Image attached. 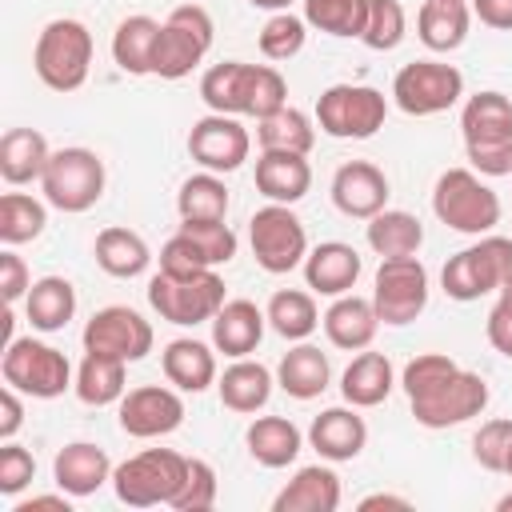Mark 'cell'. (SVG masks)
<instances>
[{
  "label": "cell",
  "mask_w": 512,
  "mask_h": 512,
  "mask_svg": "<svg viewBox=\"0 0 512 512\" xmlns=\"http://www.w3.org/2000/svg\"><path fill=\"white\" fill-rule=\"evenodd\" d=\"M48 156H52V148H48L44 132H36V128H8L4 140H0V176L8 184H32V180L44 176Z\"/></svg>",
  "instance_id": "34"
},
{
  "label": "cell",
  "mask_w": 512,
  "mask_h": 512,
  "mask_svg": "<svg viewBox=\"0 0 512 512\" xmlns=\"http://www.w3.org/2000/svg\"><path fill=\"white\" fill-rule=\"evenodd\" d=\"M304 20L328 36H364L368 0H304Z\"/></svg>",
  "instance_id": "43"
},
{
  "label": "cell",
  "mask_w": 512,
  "mask_h": 512,
  "mask_svg": "<svg viewBox=\"0 0 512 512\" xmlns=\"http://www.w3.org/2000/svg\"><path fill=\"white\" fill-rule=\"evenodd\" d=\"M180 220H224L228 216V188L220 172H196L176 192Z\"/></svg>",
  "instance_id": "41"
},
{
  "label": "cell",
  "mask_w": 512,
  "mask_h": 512,
  "mask_svg": "<svg viewBox=\"0 0 512 512\" xmlns=\"http://www.w3.org/2000/svg\"><path fill=\"white\" fill-rule=\"evenodd\" d=\"M272 384H276V376H272L260 360H248V356L232 360V364L224 368V376H216L220 404H224L228 412H240V416L260 412V408L268 404V396H272Z\"/></svg>",
  "instance_id": "29"
},
{
  "label": "cell",
  "mask_w": 512,
  "mask_h": 512,
  "mask_svg": "<svg viewBox=\"0 0 512 512\" xmlns=\"http://www.w3.org/2000/svg\"><path fill=\"white\" fill-rule=\"evenodd\" d=\"M320 324H324V336H328L332 348L364 352L376 340L380 316H376V304L372 300H364L356 292H344V296H332V304L320 316Z\"/></svg>",
  "instance_id": "23"
},
{
  "label": "cell",
  "mask_w": 512,
  "mask_h": 512,
  "mask_svg": "<svg viewBox=\"0 0 512 512\" xmlns=\"http://www.w3.org/2000/svg\"><path fill=\"white\" fill-rule=\"evenodd\" d=\"M44 200L60 212H88L104 196V160L92 148H56L40 176Z\"/></svg>",
  "instance_id": "11"
},
{
  "label": "cell",
  "mask_w": 512,
  "mask_h": 512,
  "mask_svg": "<svg viewBox=\"0 0 512 512\" xmlns=\"http://www.w3.org/2000/svg\"><path fill=\"white\" fill-rule=\"evenodd\" d=\"M256 140H260V152H300V156H308L312 144H316V128L300 108L284 104L280 112L256 120Z\"/></svg>",
  "instance_id": "40"
},
{
  "label": "cell",
  "mask_w": 512,
  "mask_h": 512,
  "mask_svg": "<svg viewBox=\"0 0 512 512\" xmlns=\"http://www.w3.org/2000/svg\"><path fill=\"white\" fill-rule=\"evenodd\" d=\"M496 512H512V492H504V496L496 500Z\"/></svg>",
  "instance_id": "59"
},
{
  "label": "cell",
  "mask_w": 512,
  "mask_h": 512,
  "mask_svg": "<svg viewBox=\"0 0 512 512\" xmlns=\"http://www.w3.org/2000/svg\"><path fill=\"white\" fill-rule=\"evenodd\" d=\"M508 448H512V420H484L472 436V460L488 472H504V460H508Z\"/></svg>",
  "instance_id": "49"
},
{
  "label": "cell",
  "mask_w": 512,
  "mask_h": 512,
  "mask_svg": "<svg viewBox=\"0 0 512 512\" xmlns=\"http://www.w3.org/2000/svg\"><path fill=\"white\" fill-rule=\"evenodd\" d=\"M184 424V400L180 388H164V384H140L128 388L120 400V428L136 440H156L168 436Z\"/></svg>",
  "instance_id": "18"
},
{
  "label": "cell",
  "mask_w": 512,
  "mask_h": 512,
  "mask_svg": "<svg viewBox=\"0 0 512 512\" xmlns=\"http://www.w3.org/2000/svg\"><path fill=\"white\" fill-rule=\"evenodd\" d=\"M472 24V8L468 4H448V0H424L416 12V36L424 48L432 52H452L464 44Z\"/></svg>",
  "instance_id": "36"
},
{
  "label": "cell",
  "mask_w": 512,
  "mask_h": 512,
  "mask_svg": "<svg viewBox=\"0 0 512 512\" xmlns=\"http://www.w3.org/2000/svg\"><path fill=\"white\" fill-rule=\"evenodd\" d=\"M32 476H36L32 452L4 440V448H0V496H20L32 484Z\"/></svg>",
  "instance_id": "50"
},
{
  "label": "cell",
  "mask_w": 512,
  "mask_h": 512,
  "mask_svg": "<svg viewBox=\"0 0 512 512\" xmlns=\"http://www.w3.org/2000/svg\"><path fill=\"white\" fill-rule=\"evenodd\" d=\"M180 232L204 252V260L216 268V264H228L240 248L236 232L224 224V220H180Z\"/></svg>",
  "instance_id": "47"
},
{
  "label": "cell",
  "mask_w": 512,
  "mask_h": 512,
  "mask_svg": "<svg viewBox=\"0 0 512 512\" xmlns=\"http://www.w3.org/2000/svg\"><path fill=\"white\" fill-rule=\"evenodd\" d=\"M312 188L308 156L300 152H260L256 160V192L272 204H296Z\"/></svg>",
  "instance_id": "27"
},
{
  "label": "cell",
  "mask_w": 512,
  "mask_h": 512,
  "mask_svg": "<svg viewBox=\"0 0 512 512\" xmlns=\"http://www.w3.org/2000/svg\"><path fill=\"white\" fill-rule=\"evenodd\" d=\"M200 100L208 104V112L264 120L288 104V84L272 64L224 60L200 76Z\"/></svg>",
  "instance_id": "1"
},
{
  "label": "cell",
  "mask_w": 512,
  "mask_h": 512,
  "mask_svg": "<svg viewBox=\"0 0 512 512\" xmlns=\"http://www.w3.org/2000/svg\"><path fill=\"white\" fill-rule=\"evenodd\" d=\"M376 508H408V500L404 496H388V492H372V496H364L360 500V512H376Z\"/></svg>",
  "instance_id": "57"
},
{
  "label": "cell",
  "mask_w": 512,
  "mask_h": 512,
  "mask_svg": "<svg viewBox=\"0 0 512 512\" xmlns=\"http://www.w3.org/2000/svg\"><path fill=\"white\" fill-rule=\"evenodd\" d=\"M92 256H96V264H100L108 276H116V280L144 276L148 264H152V252H148L144 236L132 232V228H120V224H112V228H104V232L96 236Z\"/></svg>",
  "instance_id": "35"
},
{
  "label": "cell",
  "mask_w": 512,
  "mask_h": 512,
  "mask_svg": "<svg viewBox=\"0 0 512 512\" xmlns=\"http://www.w3.org/2000/svg\"><path fill=\"white\" fill-rule=\"evenodd\" d=\"M392 388H396V368H392V360L384 352H360V356H352V364L340 376L344 404H352V408H376V404L388 400Z\"/></svg>",
  "instance_id": "30"
},
{
  "label": "cell",
  "mask_w": 512,
  "mask_h": 512,
  "mask_svg": "<svg viewBox=\"0 0 512 512\" xmlns=\"http://www.w3.org/2000/svg\"><path fill=\"white\" fill-rule=\"evenodd\" d=\"M332 204L352 220H372L388 208V176L368 160H348L332 176Z\"/></svg>",
  "instance_id": "19"
},
{
  "label": "cell",
  "mask_w": 512,
  "mask_h": 512,
  "mask_svg": "<svg viewBox=\"0 0 512 512\" xmlns=\"http://www.w3.org/2000/svg\"><path fill=\"white\" fill-rule=\"evenodd\" d=\"M44 224H48V208L36 196H28V192H4L0 196V240L8 248L36 240L44 232Z\"/></svg>",
  "instance_id": "42"
},
{
  "label": "cell",
  "mask_w": 512,
  "mask_h": 512,
  "mask_svg": "<svg viewBox=\"0 0 512 512\" xmlns=\"http://www.w3.org/2000/svg\"><path fill=\"white\" fill-rule=\"evenodd\" d=\"M248 4H252V8H268V12H284L292 0H248Z\"/></svg>",
  "instance_id": "58"
},
{
  "label": "cell",
  "mask_w": 512,
  "mask_h": 512,
  "mask_svg": "<svg viewBox=\"0 0 512 512\" xmlns=\"http://www.w3.org/2000/svg\"><path fill=\"white\" fill-rule=\"evenodd\" d=\"M76 400L88 408H108L120 404L128 392V360L120 356H104V352H84L80 368H76V384H72Z\"/></svg>",
  "instance_id": "28"
},
{
  "label": "cell",
  "mask_w": 512,
  "mask_h": 512,
  "mask_svg": "<svg viewBox=\"0 0 512 512\" xmlns=\"http://www.w3.org/2000/svg\"><path fill=\"white\" fill-rule=\"evenodd\" d=\"M244 444L260 468H288L300 456L304 436L288 416H256L244 432Z\"/></svg>",
  "instance_id": "31"
},
{
  "label": "cell",
  "mask_w": 512,
  "mask_h": 512,
  "mask_svg": "<svg viewBox=\"0 0 512 512\" xmlns=\"http://www.w3.org/2000/svg\"><path fill=\"white\" fill-rule=\"evenodd\" d=\"M184 468H188V456H180L172 448H144V452H136L112 468L116 500L128 508L172 504V496L184 480Z\"/></svg>",
  "instance_id": "7"
},
{
  "label": "cell",
  "mask_w": 512,
  "mask_h": 512,
  "mask_svg": "<svg viewBox=\"0 0 512 512\" xmlns=\"http://www.w3.org/2000/svg\"><path fill=\"white\" fill-rule=\"evenodd\" d=\"M472 16L496 32H512V0H468Z\"/></svg>",
  "instance_id": "54"
},
{
  "label": "cell",
  "mask_w": 512,
  "mask_h": 512,
  "mask_svg": "<svg viewBox=\"0 0 512 512\" xmlns=\"http://www.w3.org/2000/svg\"><path fill=\"white\" fill-rule=\"evenodd\" d=\"M72 500H76V496H68V492H60V496H32V500H20L12 512H40V508H52V512H72Z\"/></svg>",
  "instance_id": "56"
},
{
  "label": "cell",
  "mask_w": 512,
  "mask_h": 512,
  "mask_svg": "<svg viewBox=\"0 0 512 512\" xmlns=\"http://www.w3.org/2000/svg\"><path fill=\"white\" fill-rule=\"evenodd\" d=\"M24 424V404H20V392L12 384H4L0 392V440H12Z\"/></svg>",
  "instance_id": "55"
},
{
  "label": "cell",
  "mask_w": 512,
  "mask_h": 512,
  "mask_svg": "<svg viewBox=\"0 0 512 512\" xmlns=\"http://www.w3.org/2000/svg\"><path fill=\"white\" fill-rule=\"evenodd\" d=\"M408 32V20H404V8L400 0H368V24H364V44L372 52H392Z\"/></svg>",
  "instance_id": "45"
},
{
  "label": "cell",
  "mask_w": 512,
  "mask_h": 512,
  "mask_svg": "<svg viewBox=\"0 0 512 512\" xmlns=\"http://www.w3.org/2000/svg\"><path fill=\"white\" fill-rule=\"evenodd\" d=\"M328 380H332V364H328V356L316 348V344H296V348H288L284 356H280V364H276V384L292 396V400H316L324 388H328Z\"/></svg>",
  "instance_id": "32"
},
{
  "label": "cell",
  "mask_w": 512,
  "mask_h": 512,
  "mask_svg": "<svg viewBox=\"0 0 512 512\" xmlns=\"http://www.w3.org/2000/svg\"><path fill=\"white\" fill-rule=\"evenodd\" d=\"M156 40H160V20L136 12L124 16L112 32V60L120 72L128 76H152V56H156Z\"/></svg>",
  "instance_id": "33"
},
{
  "label": "cell",
  "mask_w": 512,
  "mask_h": 512,
  "mask_svg": "<svg viewBox=\"0 0 512 512\" xmlns=\"http://www.w3.org/2000/svg\"><path fill=\"white\" fill-rule=\"evenodd\" d=\"M204 268H212V264L204 260V252H200L184 232H176V236L160 248V272H168V276H196V272H204Z\"/></svg>",
  "instance_id": "51"
},
{
  "label": "cell",
  "mask_w": 512,
  "mask_h": 512,
  "mask_svg": "<svg viewBox=\"0 0 512 512\" xmlns=\"http://www.w3.org/2000/svg\"><path fill=\"white\" fill-rule=\"evenodd\" d=\"M264 316H268V328L276 336H284V340H308L316 332V324H320V308H316L312 292H300V288L272 292Z\"/></svg>",
  "instance_id": "39"
},
{
  "label": "cell",
  "mask_w": 512,
  "mask_h": 512,
  "mask_svg": "<svg viewBox=\"0 0 512 512\" xmlns=\"http://www.w3.org/2000/svg\"><path fill=\"white\" fill-rule=\"evenodd\" d=\"M24 312L36 332H60L76 316V288L64 276H40L32 280L24 296Z\"/></svg>",
  "instance_id": "37"
},
{
  "label": "cell",
  "mask_w": 512,
  "mask_h": 512,
  "mask_svg": "<svg viewBox=\"0 0 512 512\" xmlns=\"http://www.w3.org/2000/svg\"><path fill=\"white\" fill-rule=\"evenodd\" d=\"M412 416L424 428H456L472 416H480L488 408V384L480 372L456 368L448 380H440L436 388H428L424 396H412Z\"/></svg>",
  "instance_id": "15"
},
{
  "label": "cell",
  "mask_w": 512,
  "mask_h": 512,
  "mask_svg": "<svg viewBox=\"0 0 512 512\" xmlns=\"http://www.w3.org/2000/svg\"><path fill=\"white\" fill-rule=\"evenodd\" d=\"M308 444L320 452V460H328V464H344V460H356L360 452H364V444H368V424H364V416L348 404H340V408H324L316 420H312V428H308Z\"/></svg>",
  "instance_id": "21"
},
{
  "label": "cell",
  "mask_w": 512,
  "mask_h": 512,
  "mask_svg": "<svg viewBox=\"0 0 512 512\" xmlns=\"http://www.w3.org/2000/svg\"><path fill=\"white\" fill-rule=\"evenodd\" d=\"M252 136L236 116L224 112H208L192 124L188 132V156L204 168V172H236L248 160Z\"/></svg>",
  "instance_id": "17"
},
{
  "label": "cell",
  "mask_w": 512,
  "mask_h": 512,
  "mask_svg": "<svg viewBox=\"0 0 512 512\" xmlns=\"http://www.w3.org/2000/svg\"><path fill=\"white\" fill-rule=\"evenodd\" d=\"M500 296H508V300H512V276H508V280L500 284Z\"/></svg>",
  "instance_id": "60"
},
{
  "label": "cell",
  "mask_w": 512,
  "mask_h": 512,
  "mask_svg": "<svg viewBox=\"0 0 512 512\" xmlns=\"http://www.w3.org/2000/svg\"><path fill=\"white\" fill-rule=\"evenodd\" d=\"M212 16L200 4H176L168 20L160 24L156 56H152V76L160 80H184L212 48Z\"/></svg>",
  "instance_id": "8"
},
{
  "label": "cell",
  "mask_w": 512,
  "mask_h": 512,
  "mask_svg": "<svg viewBox=\"0 0 512 512\" xmlns=\"http://www.w3.org/2000/svg\"><path fill=\"white\" fill-rule=\"evenodd\" d=\"M372 304L380 324L404 328L428 308V268L416 256H388L372 280Z\"/></svg>",
  "instance_id": "13"
},
{
  "label": "cell",
  "mask_w": 512,
  "mask_h": 512,
  "mask_svg": "<svg viewBox=\"0 0 512 512\" xmlns=\"http://www.w3.org/2000/svg\"><path fill=\"white\" fill-rule=\"evenodd\" d=\"M456 368H460V364H456L452 356H444V352H420L416 360L404 364V372H400V388H404L408 400H412V396H424L428 388H436L440 380H448Z\"/></svg>",
  "instance_id": "48"
},
{
  "label": "cell",
  "mask_w": 512,
  "mask_h": 512,
  "mask_svg": "<svg viewBox=\"0 0 512 512\" xmlns=\"http://www.w3.org/2000/svg\"><path fill=\"white\" fill-rule=\"evenodd\" d=\"M28 288H32V280H28L24 260H20L12 248H4V252H0V292H4V300L16 304L20 296H28Z\"/></svg>",
  "instance_id": "53"
},
{
  "label": "cell",
  "mask_w": 512,
  "mask_h": 512,
  "mask_svg": "<svg viewBox=\"0 0 512 512\" xmlns=\"http://www.w3.org/2000/svg\"><path fill=\"white\" fill-rule=\"evenodd\" d=\"M0 372H4V384H12L32 400H56L76 384L68 356L36 336H16L12 344H4Z\"/></svg>",
  "instance_id": "6"
},
{
  "label": "cell",
  "mask_w": 512,
  "mask_h": 512,
  "mask_svg": "<svg viewBox=\"0 0 512 512\" xmlns=\"http://www.w3.org/2000/svg\"><path fill=\"white\" fill-rule=\"evenodd\" d=\"M248 244H252V256L264 272L272 276H284L292 268L304 264L308 256V232L300 224V216L292 212V204H264L252 212L248 220Z\"/></svg>",
  "instance_id": "12"
},
{
  "label": "cell",
  "mask_w": 512,
  "mask_h": 512,
  "mask_svg": "<svg viewBox=\"0 0 512 512\" xmlns=\"http://www.w3.org/2000/svg\"><path fill=\"white\" fill-rule=\"evenodd\" d=\"M432 212L452 232L484 236V232H492L500 224L504 208H500V196L480 180V172L448 168V172H440V180L432 188Z\"/></svg>",
  "instance_id": "4"
},
{
  "label": "cell",
  "mask_w": 512,
  "mask_h": 512,
  "mask_svg": "<svg viewBox=\"0 0 512 512\" xmlns=\"http://www.w3.org/2000/svg\"><path fill=\"white\" fill-rule=\"evenodd\" d=\"M340 508V476L328 464L300 468L272 500V512H336Z\"/></svg>",
  "instance_id": "26"
},
{
  "label": "cell",
  "mask_w": 512,
  "mask_h": 512,
  "mask_svg": "<svg viewBox=\"0 0 512 512\" xmlns=\"http://www.w3.org/2000/svg\"><path fill=\"white\" fill-rule=\"evenodd\" d=\"M508 276H512V240L484 232L476 244L448 256V264L440 268V288L448 292V300L472 304L488 292H500Z\"/></svg>",
  "instance_id": "5"
},
{
  "label": "cell",
  "mask_w": 512,
  "mask_h": 512,
  "mask_svg": "<svg viewBox=\"0 0 512 512\" xmlns=\"http://www.w3.org/2000/svg\"><path fill=\"white\" fill-rule=\"evenodd\" d=\"M160 368H164V380L172 388L192 392V396L216 384V352L204 340H192V336L168 340L164 352H160Z\"/></svg>",
  "instance_id": "25"
},
{
  "label": "cell",
  "mask_w": 512,
  "mask_h": 512,
  "mask_svg": "<svg viewBox=\"0 0 512 512\" xmlns=\"http://www.w3.org/2000/svg\"><path fill=\"white\" fill-rule=\"evenodd\" d=\"M84 352H104V356H120L128 364L144 360L152 352V324L128 308V304H108L100 312H92V320L84 324Z\"/></svg>",
  "instance_id": "16"
},
{
  "label": "cell",
  "mask_w": 512,
  "mask_h": 512,
  "mask_svg": "<svg viewBox=\"0 0 512 512\" xmlns=\"http://www.w3.org/2000/svg\"><path fill=\"white\" fill-rule=\"evenodd\" d=\"M464 96V76L456 64L440 60H412L392 80V100L408 116H436L448 112Z\"/></svg>",
  "instance_id": "14"
},
{
  "label": "cell",
  "mask_w": 512,
  "mask_h": 512,
  "mask_svg": "<svg viewBox=\"0 0 512 512\" xmlns=\"http://www.w3.org/2000/svg\"><path fill=\"white\" fill-rule=\"evenodd\" d=\"M368 248L388 260V256H416L420 244H424V224L412 216V212H400V208H384L368 220Z\"/></svg>",
  "instance_id": "38"
},
{
  "label": "cell",
  "mask_w": 512,
  "mask_h": 512,
  "mask_svg": "<svg viewBox=\"0 0 512 512\" xmlns=\"http://www.w3.org/2000/svg\"><path fill=\"white\" fill-rule=\"evenodd\" d=\"M448 4H468V0H448Z\"/></svg>",
  "instance_id": "62"
},
{
  "label": "cell",
  "mask_w": 512,
  "mask_h": 512,
  "mask_svg": "<svg viewBox=\"0 0 512 512\" xmlns=\"http://www.w3.org/2000/svg\"><path fill=\"white\" fill-rule=\"evenodd\" d=\"M32 68H36L44 88L76 92L88 80V68H92V32H88V24H80L72 16L48 20L36 36Z\"/></svg>",
  "instance_id": "3"
},
{
  "label": "cell",
  "mask_w": 512,
  "mask_h": 512,
  "mask_svg": "<svg viewBox=\"0 0 512 512\" xmlns=\"http://www.w3.org/2000/svg\"><path fill=\"white\" fill-rule=\"evenodd\" d=\"M300 268H304V284H308L316 296H344V292L356 288L364 260H360V252H356L352 244H344V240H324V244H316V248L304 256Z\"/></svg>",
  "instance_id": "20"
},
{
  "label": "cell",
  "mask_w": 512,
  "mask_h": 512,
  "mask_svg": "<svg viewBox=\"0 0 512 512\" xmlns=\"http://www.w3.org/2000/svg\"><path fill=\"white\" fill-rule=\"evenodd\" d=\"M464 152L480 176H512V100L504 92H476L460 112Z\"/></svg>",
  "instance_id": "2"
},
{
  "label": "cell",
  "mask_w": 512,
  "mask_h": 512,
  "mask_svg": "<svg viewBox=\"0 0 512 512\" xmlns=\"http://www.w3.org/2000/svg\"><path fill=\"white\" fill-rule=\"evenodd\" d=\"M308 40V20L304 16H292L288 8L284 12H272L268 24L260 28V52L268 60H292Z\"/></svg>",
  "instance_id": "44"
},
{
  "label": "cell",
  "mask_w": 512,
  "mask_h": 512,
  "mask_svg": "<svg viewBox=\"0 0 512 512\" xmlns=\"http://www.w3.org/2000/svg\"><path fill=\"white\" fill-rule=\"evenodd\" d=\"M148 304L160 312V320L192 328V324H212V316L224 308V280L216 268H204L196 276H168L156 272L148 280Z\"/></svg>",
  "instance_id": "9"
},
{
  "label": "cell",
  "mask_w": 512,
  "mask_h": 512,
  "mask_svg": "<svg viewBox=\"0 0 512 512\" xmlns=\"http://www.w3.org/2000/svg\"><path fill=\"white\" fill-rule=\"evenodd\" d=\"M52 480H56L60 492H68V496L80 500V496L100 492V488L112 480V460H108V452H104L100 444L72 440V444H64V448L56 452V460H52Z\"/></svg>",
  "instance_id": "22"
},
{
  "label": "cell",
  "mask_w": 512,
  "mask_h": 512,
  "mask_svg": "<svg viewBox=\"0 0 512 512\" xmlns=\"http://www.w3.org/2000/svg\"><path fill=\"white\" fill-rule=\"evenodd\" d=\"M484 336H488V344H492L500 356L512 360V300H508V296H500V300L492 304V312H488V320H484Z\"/></svg>",
  "instance_id": "52"
},
{
  "label": "cell",
  "mask_w": 512,
  "mask_h": 512,
  "mask_svg": "<svg viewBox=\"0 0 512 512\" xmlns=\"http://www.w3.org/2000/svg\"><path fill=\"white\" fill-rule=\"evenodd\" d=\"M384 116L388 100L372 84H332L316 100V124L336 140H368L384 128Z\"/></svg>",
  "instance_id": "10"
},
{
  "label": "cell",
  "mask_w": 512,
  "mask_h": 512,
  "mask_svg": "<svg viewBox=\"0 0 512 512\" xmlns=\"http://www.w3.org/2000/svg\"><path fill=\"white\" fill-rule=\"evenodd\" d=\"M212 504H216V468H212L208 460L192 456L188 468H184V480H180V488H176V496H172L168 508H176V512H204V508H212Z\"/></svg>",
  "instance_id": "46"
},
{
  "label": "cell",
  "mask_w": 512,
  "mask_h": 512,
  "mask_svg": "<svg viewBox=\"0 0 512 512\" xmlns=\"http://www.w3.org/2000/svg\"><path fill=\"white\" fill-rule=\"evenodd\" d=\"M264 328H268L264 308H256L252 300H224V308L212 316V348L232 360L252 356L264 340Z\"/></svg>",
  "instance_id": "24"
},
{
  "label": "cell",
  "mask_w": 512,
  "mask_h": 512,
  "mask_svg": "<svg viewBox=\"0 0 512 512\" xmlns=\"http://www.w3.org/2000/svg\"><path fill=\"white\" fill-rule=\"evenodd\" d=\"M504 476H512V448H508V460H504Z\"/></svg>",
  "instance_id": "61"
}]
</instances>
